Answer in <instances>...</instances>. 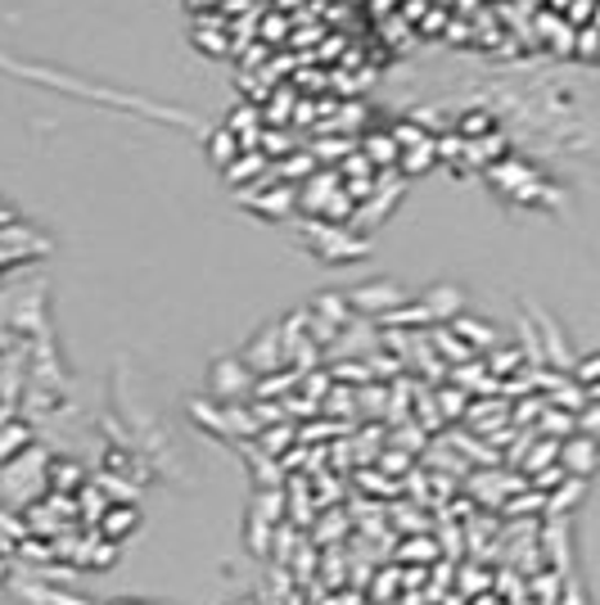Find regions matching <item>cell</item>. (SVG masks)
I'll use <instances>...</instances> for the list:
<instances>
[{
	"mask_svg": "<svg viewBox=\"0 0 600 605\" xmlns=\"http://www.w3.org/2000/svg\"><path fill=\"white\" fill-rule=\"evenodd\" d=\"M528 484L515 475V471H470L465 475V493H470V501L474 506H488V510H502V501L506 497H515V493H524Z\"/></svg>",
	"mask_w": 600,
	"mask_h": 605,
	"instance_id": "7",
	"label": "cell"
},
{
	"mask_svg": "<svg viewBox=\"0 0 600 605\" xmlns=\"http://www.w3.org/2000/svg\"><path fill=\"white\" fill-rule=\"evenodd\" d=\"M185 415L204 434H213L217 443H231V425H226V407L222 402H213V398H185Z\"/></svg>",
	"mask_w": 600,
	"mask_h": 605,
	"instance_id": "17",
	"label": "cell"
},
{
	"mask_svg": "<svg viewBox=\"0 0 600 605\" xmlns=\"http://www.w3.org/2000/svg\"><path fill=\"white\" fill-rule=\"evenodd\" d=\"M447 331H452L474 357H483L488 348H496V344H502V339H496V325L492 321H483V316H470V312H461L452 325H447Z\"/></svg>",
	"mask_w": 600,
	"mask_h": 605,
	"instance_id": "16",
	"label": "cell"
},
{
	"mask_svg": "<svg viewBox=\"0 0 600 605\" xmlns=\"http://www.w3.org/2000/svg\"><path fill=\"white\" fill-rule=\"evenodd\" d=\"M537 551H542V565L551 570L556 579H574V520L569 516H542L537 520Z\"/></svg>",
	"mask_w": 600,
	"mask_h": 605,
	"instance_id": "3",
	"label": "cell"
},
{
	"mask_svg": "<svg viewBox=\"0 0 600 605\" xmlns=\"http://www.w3.org/2000/svg\"><path fill=\"white\" fill-rule=\"evenodd\" d=\"M375 456H379L375 465H379V475H384V479H397V484H403V475H411V456H407V452L388 447V452H375Z\"/></svg>",
	"mask_w": 600,
	"mask_h": 605,
	"instance_id": "31",
	"label": "cell"
},
{
	"mask_svg": "<svg viewBox=\"0 0 600 605\" xmlns=\"http://www.w3.org/2000/svg\"><path fill=\"white\" fill-rule=\"evenodd\" d=\"M411 555H425V561H438V547H433V538H420V542H407L403 551H397V561H411Z\"/></svg>",
	"mask_w": 600,
	"mask_h": 605,
	"instance_id": "35",
	"label": "cell"
},
{
	"mask_svg": "<svg viewBox=\"0 0 600 605\" xmlns=\"http://www.w3.org/2000/svg\"><path fill=\"white\" fill-rule=\"evenodd\" d=\"M244 529H248V533H244V538H248V551H254L258 561H271V551H276V525H267L258 510H248Z\"/></svg>",
	"mask_w": 600,
	"mask_h": 605,
	"instance_id": "26",
	"label": "cell"
},
{
	"mask_svg": "<svg viewBox=\"0 0 600 605\" xmlns=\"http://www.w3.org/2000/svg\"><path fill=\"white\" fill-rule=\"evenodd\" d=\"M6 587H10V596H14L19 605H95V601H86V596L68 592V587H55V583H41V579H32L28 570H10Z\"/></svg>",
	"mask_w": 600,
	"mask_h": 605,
	"instance_id": "9",
	"label": "cell"
},
{
	"mask_svg": "<svg viewBox=\"0 0 600 605\" xmlns=\"http://www.w3.org/2000/svg\"><path fill=\"white\" fill-rule=\"evenodd\" d=\"M393 447H397V452H407V456H416V452H425V447H429V439H425L416 425H397Z\"/></svg>",
	"mask_w": 600,
	"mask_h": 605,
	"instance_id": "33",
	"label": "cell"
},
{
	"mask_svg": "<svg viewBox=\"0 0 600 605\" xmlns=\"http://www.w3.org/2000/svg\"><path fill=\"white\" fill-rule=\"evenodd\" d=\"M321 415H357V389H330L321 402Z\"/></svg>",
	"mask_w": 600,
	"mask_h": 605,
	"instance_id": "32",
	"label": "cell"
},
{
	"mask_svg": "<svg viewBox=\"0 0 600 605\" xmlns=\"http://www.w3.org/2000/svg\"><path fill=\"white\" fill-rule=\"evenodd\" d=\"M524 316L533 321V331H537V348H542V366L546 370H556V376H569V366H574V348H569V339H565V331H560V321L546 312V307H537L533 299H524Z\"/></svg>",
	"mask_w": 600,
	"mask_h": 605,
	"instance_id": "4",
	"label": "cell"
},
{
	"mask_svg": "<svg viewBox=\"0 0 600 605\" xmlns=\"http://www.w3.org/2000/svg\"><path fill=\"white\" fill-rule=\"evenodd\" d=\"M289 226H298L303 249L325 267H347V262L371 258V236H357L353 226H334V222H321V217H303V222L293 217Z\"/></svg>",
	"mask_w": 600,
	"mask_h": 605,
	"instance_id": "1",
	"label": "cell"
},
{
	"mask_svg": "<svg viewBox=\"0 0 600 605\" xmlns=\"http://www.w3.org/2000/svg\"><path fill=\"white\" fill-rule=\"evenodd\" d=\"M222 127L239 141V150H258V141H262V114H258V105H235Z\"/></svg>",
	"mask_w": 600,
	"mask_h": 605,
	"instance_id": "19",
	"label": "cell"
},
{
	"mask_svg": "<svg viewBox=\"0 0 600 605\" xmlns=\"http://www.w3.org/2000/svg\"><path fill=\"white\" fill-rule=\"evenodd\" d=\"M239 208H248L254 217H262V222H293L298 217V199H293V185H276V191H239Z\"/></svg>",
	"mask_w": 600,
	"mask_h": 605,
	"instance_id": "11",
	"label": "cell"
},
{
	"mask_svg": "<svg viewBox=\"0 0 600 605\" xmlns=\"http://www.w3.org/2000/svg\"><path fill=\"white\" fill-rule=\"evenodd\" d=\"M578 51H582V60H596V51H591V28H582V45H578Z\"/></svg>",
	"mask_w": 600,
	"mask_h": 605,
	"instance_id": "37",
	"label": "cell"
},
{
	"mask_svg": "<svg viewBox=\"0 0 600 605\" xmlns=\"http://www.w3.org/2000/svg\"><path fill=\"white\" fill-rule=\"evenodd\" d=\"M267 172H271V159H267L262 150H244L239 159H231V163L222 168L226 185H239V191H244V185H254V181H262Z\"/></svg>",
	"mask_w": 600,
	"mask_h": 605,
	"instance_id": "21",
	"label": "cell"
},
{
	"mask_svg": "<svg viewBox=\"0 0 600 605\" xmlns=\"http://www.w3.org/2000/svg\"><path fill=\"white\" fill-rule=\"evenodd\" d=\"M239 361H244L248 370H254V380H258V376H276V370H285V344H280V325H276V321L258 325V331H254V339L244 344Z\"/></svg>",
	"mask_w": 600,
	"mask_h": 605,
	"instance_id": "8",
	"label": "cell"
},
{
	"mask_svg": "<svg viewBox=\"0 0 600 605\" xmlns=\"http://www.w3.org/2000/svg\"><path fill=\"white\" fill-rule=\"evenodd\" d=\"M407 299H411V294H407V285L384 281V276H375V281H362V285H353V290L343 294L347 312L362 316V321H379V316H388L393 307H403Z\"/></svg>",
	"mask_w": 600,
	"mask_h": 605,
	"instance_id": "5",
	"label": "cell"
},
{
	"mask_svg": "<svg viewBox=\"0 0 600 605\" xmlns=\"http://www.w3.org/2000/svg\"><path fill=\"white\" fill-rule=\"evenodd\" d=\"M447 127H452V131L461 136V141L470 145V141H483V136H492V131H496V114H492V109H483V105H470L465 114H457Z\"/></svg>",
	"mask_w": 600,
	"mask_h": 605,
	"instance_id": "24",
	"label": "cell"
},
{
	"mask_svg": "<svg viewBox=\"0 0 600 605\" xmlns=\"http://www.w3.org/2000/svg\"><path fill=\"white\" fill-rule=\"evenodd\" d=\"M14 222H19L14 204H10V199H0V230H6V226H14Z\"/></svg>",
	"mask_w": 600,
	"mask_h": 605,
	"instance_id": "36",
	"label": "cell"
},
{
	"mask_svg": "<svg viewBox=\"0 0 600 605\" xmlns=\"http://www.w3.org/2000/svg\"><path fill=\"white\" fill-rule=\"evenodd\" d=\"M82 484H86V465H82V461H73V456H50V465H45V493L73 497Z\"/></svg>",
	"mask_w": 600,
	"mask_h": 605,
	"instance_id": "18",
	"label": "cell"
},
{
	"mask_svg": "<svg viewBox=\"0 0 600 605\" xmlns=\"http://www.w3.org/2000/svg\"><path fill=\"white\" fill-rule=\"evenodd\" d=\"M433 407H438V415H442V425H457V421H465L470 393H461L457 385H433Z\"/></svg>",
	"mask_w": 600,
	"mask_h": 605,
	"instance_id": "27",
	"label": "cell"
},
{
	"mask_svg": "<svg viewBox=\"0 0 600 605\" xmlns=\"http://www.w3.org/2000/svg\"><path fill=\"white\" fill-rule=\"evenodd\" d=\"M429 168H438V159H433V136H425L420 145L397 150V163H393V172L403 176V181H411V176H420V172H429Z\"/></svg>",
	"mask_w": 600,
	"mask_h": 605,
	"instance_id": "25",
	"label": "cell"
},
{
	"mask_svg": "<svg viewBox=\"0 0 600 605\" xmlns=\"http://www.w3.org/2000/svg\"><path fill=\"white\" fill-rule=\"evenodd\" d=\"M231 605H258V601H231Z\"/></svg>",
	"mask_w": 600,
	"mask_h": 605,
	"instance_id": "40",
	"label": "cell"
},
{
	"mask_svg": "<svg viewBox=\"0 0 600 605\" xmlns=\"http://www.w3.org/2000/svg\"><path fill=\"white\" fill-rule=\"evenodd\" d=\"M248 393H254V370L239 361V353L213 357V366H208V398L231 407V402H248Z\"/></svg>",
	"mask_w": 600,
	"mask_h": 605,
	"instance_id": "6",
	"label": "cell"
},
{
	"mask_svg": "<svg viewBox=\"0 0 600 605\" xmlns=\"http://www.w3.org/2000/svg\"><path fill=\"white\" fill-rule=\"evenodd\" d=\"M375 348H379V325L353 316V321H347L343 331H339V339L325 348V361H366Z\"/></svg>",
	"mask_w": 600,
	"mask_h": 605,
	"instance_id": "10",
	"label": "cell"
},
{
	"mask_svg": "<svg viewBox=\"0 0 600 605\" xmlns=\"http://www.w3.org/2000/svg\"><path fill=\"white\" fill-rule=\"evenodd\" d=\"M357 484H366V488H375L379 497H393L397 488H403V484H397V479H379V471H357Z\"/></svg>",
	"mask_w": 600,
	"mask_h": 605,
	"instance_id": "34",
	"label": "cell"
},
{
	"mask_svg": "<svg viewBox=\"0 0 600 605\" xmlns=\"http://www.w3.org/2000/svg\"><path fill=\"white\" fill-rule=\"evenodd\" d=\"M32 443H36V430H32V425L23 421V415L14 411L10 421L0 425V465H10L14 456H23V452H28Z\"/></svg>",
	"mask_w": 600,
	"mask_h": 605,
	"instance_id": "22",
	"label": "cell"
},
{
	"mask_svg": "<svg viewBox=\"0 0 600 605\" xmlns=\"http://www.w3.org/2000/svg\"><path fill=\"white\" fill-rule=\"evenodd\" d=\"M587 488H591L587 479H569V475H565V479H560L551 493H546L542 516H569V520H574V510L587 501Z\"/></svg>",
	"mask_w": 600,
	"mask_h": 605,
	"instance_id": "20",
	"label": "cell"
},
{
	"mask_svg": "<svg viewBox=\"0 0 600 605\" xmlns=\"http://www.w3.org/2000/svg\"><path fill=\"white\" fill-rule=\"evenodd\" d=\"M556 465L569 475V479H587L596 475V465H600V443L596 439H582V434H569L560 447H556Z\"/></svg>",
	"mask_w": 600,
	"mask_h": 605,
	"instance_id": "13",
	"label": "cell"
},
{
	"mask_svg": "<svg viewBox=\"0 0 600 605\" xmlns=\"http://www.w3.org/2000/svg\"><path fill=\"white\" fill-rule=\"evenodd\" d=\"M308 312L312 316H321L325 325H334V331H343L347 321H353V312H347V303H343V294H334V290H325V294H317L312 303H308Z\"/></svg>",
	"mask_w": 600,
	"mask_h": 605,
	"instance_id": "29",
	"label": "cell"
},
{
	"mask_svg": "<svg viewBox=\"0 0 600 605\" xmlns=\"http://www.w3.org/2000/svg\"><path fill=\"white\" fill-rule=\"evenodd\" d=\"M114 605H168V601H131V596H118Z\"/></svg>",
	"mask_w": 600,
	"mask_h": 605,
	"instance_id": "38",
	"label": "cell"
},
{
	"mask_svg": "<svg viewBox=\"0 0 600 605\" xmlns=\"http://www.w3.org/2000/svg\"><path fill=\"white\" fill-rule=\"evenodd\" d=\"M289 447H298V430L293 425H271V430H258V452L280 461Z\"/></svg>",
	"mask_w": 600,
	"mask_h": 605,
	"instance_id": "30",
	"label": "cell"
},
{
	"mask_svg": "<svg viewBox=\"0 0 600 605\" xmlns=\"http://www.w3.org/2000/svg\"><path fill=\"white\" fill-rule=\"evenodd\" d=\"M375 172H393V163H397V145H393V136H388V127L379 131V127H371L366 136H362V150H357Z\"/></svg>",
	"mask_w": 600,
	"mask_h": 605,
	"instance_id": "23",
	"label": "cell"
},
{
	"mask_svg": "<svg viewBox=\"0 0 600 605\" xmlns=\"http://www.w3.org/2000/svg\"><path fill=\"white\" fill-rule=\"evenodd\" d=\"M204 154H208V163L222 172V168H226L231 159H239L244 150H239V141H235V136H231L226 127H213V131L204 136Z\"/></svg>",
	"mask_w": 600,
	"mask_h": 605,
	"instance_id": "28",
	"label": "cell"
},
{
	"mask_svg": "<svg viewBox=\"0 0 600 605\" xmlns=\"http://www.w3.org/2000/svg\"><path fill=\"white\" fill-rule=\"evenodd\" d=\"M140 525H144V520H140V506L122 501V506H109L90 533H95L99 542H109V547H122L127 538H136V533H140Z\"/></svg>",
	"mask_w": 600,
	"mask_h": 605,
	"instance_id": "14",
	"label": "cell"
},
{
	"mask_svg": "<svg viewBox=\"0 0 600 605\" xmlns=\"http://www.w3.org/2000/svg\"><path fill=\"white\" fill-rule=\"evenodd\" d=\"M50 447H41V443H32L23 456H14L10 465H0V506L6 510H28L32 501H41L45 497V465H50Z\"/></svg>",
	"mask_w": 600,
	"mask_h": 605,
	"instance_id": "2",
	"label": "cell"
},
{
	"mask_svg": "<svg viewBox=\"0 0 600 605\" xmlns=\"http://www.w3.org/2000/svg\"><path fill=\"white\" fill-rule=\"evenodd\" d=\"M502 425H511V402L506 398H470L465 407V434H496Z\"/></svg>",
	"mask_w": 600,
	"mask_h": 605,
	"instance_id": "15",
	"label": "cell"
},
{
	"mask_svg": "<svg viewBox=\"0 0 600 605\" xmlns=\"http://www.w3.org/2000/svg\"><path fill=\"white\" fill-rule=\"evenodd\" d=\"M425 312H429V325H452L461 312H465V303H470V294H465V285H452V281H438V285H429L420 299H416Z\"/></svg>",
	"mask_w": 600,
	"mask_h": 605,
	"instance_id": "12",
	"label": "cell"
},
{
	"mask_svg": "<svg viewBox=\"0 0 600 605\" xmlns=\"http://www.w3.org/2000/svg\"><path fill=\"white\" fill-rule=\"evenodd\" d=\"M6 579H10V561H0V587H6Z\"/></svg>",
	"mask_w": 600,
	"mask_h": 605,
	"instance_id": "39",
	"label": "cell"
}]
</instances>
